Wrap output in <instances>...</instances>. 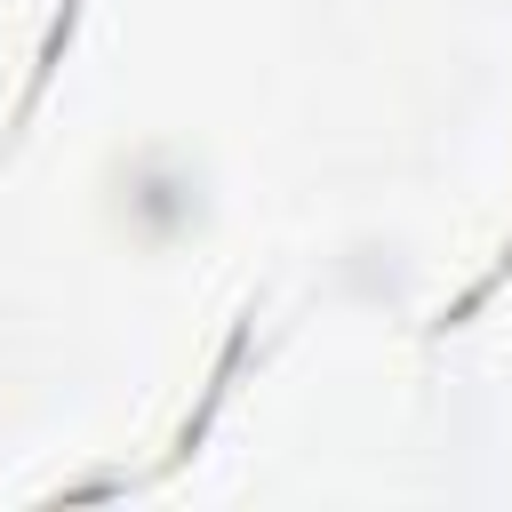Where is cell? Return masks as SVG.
<instances>
[{"mask_svg": "<svg viewBox=\"0 0 512 512\" xmlns=\"http://www.w3.org/2000/svg\"><path fill=\"white\" fill-rule=\"evenodd\" d=\"M72 24H80V0H64V8H56V24H48V40H40V64H32V80H24V96H16V128L32 120V96L48 88V72L64 64V40H72Z\"/></svg>", "mask_w": 512, "mask_h": 512, "instance_id": "obj_1", "label": "cell"}, {"mask_svg": "<svg viewBox=\"0 0 512 512\" xmlns=\"http://www.w3.org/2000/svg\"><path fill=\"white\" fill-rule=\"evenodd\" d=\"M504 272H512V240H504V248H496V264H488V272H480V280H472V288H464V296H456V304L440 312V328H464V312H472V304H480V296H488V288H496Z\"/></svg>", "mask_w": 512, "mask_h": 512, "instance_id": "obj_2", "label": "cell"}]
</instances>
